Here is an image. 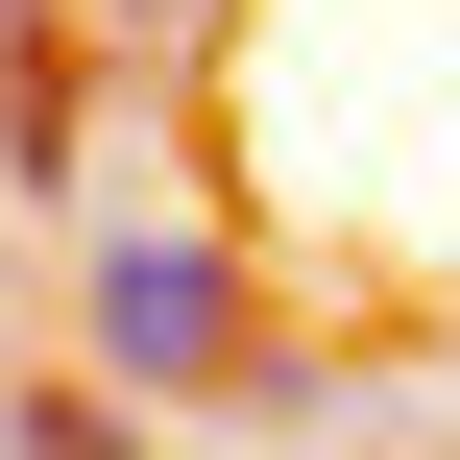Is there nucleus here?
<instances>
[{
    "mask_svg": "<svg viewBox=\"0 0 460 460\" xmlns=\"http://www.w3.org/2000/svg\"><path fill=\"white\" fill-rule=\"evenodd\" d=\"M340 460H388V437H340Z\"/></svg>",
    "mask_w": 460,
    "mask_h": 460,
    "instance_id": "4",
    "label": "nucleus"
},
{
    "mask_svg": "<svg viewBox=\"0 0 460 460\" xmlns=\"http://www.w3.org/2000/svg\"><path fill=\"white\" fill-rule=\"evenodd\" d=\"M24 24H49V0H0V49H24Z\"/></svg>",
    "mask_w": 460,
    "mask_h": 460,
    "instance_id": "3",
    "label": "nucleus"
},
{
    "mask_svg": "<svg viewBox=\"0 0 460 460\" xmlns=\"http://www.w3.org/2000/svg\"><path fill=\"white\" fill-rule=\"evenodd\" d=\"M243 340H267V243H243L218 194H121V218H73V364H97V388L218 412Z\"/></svg>",
    "mask_w": 460,
    "mask_h": 460,
    "instance_id": "1",
    "label": "nucleus"
},
{
    "mask_svg": "<svg viewBox=\"0 0 460 460\" xmlns=\"http://www.w3.org/2000/svg\"><path fill=\"white\" fill-rule=\"evenodd\" d=\"M0 460H146V388H97V364H24V388H0Z\"/></svg>",
    "mask_w": 460,
    "mask_h": 460,
    "instance_id": "2",
    "label": "nucleus"
}]
</instances>
